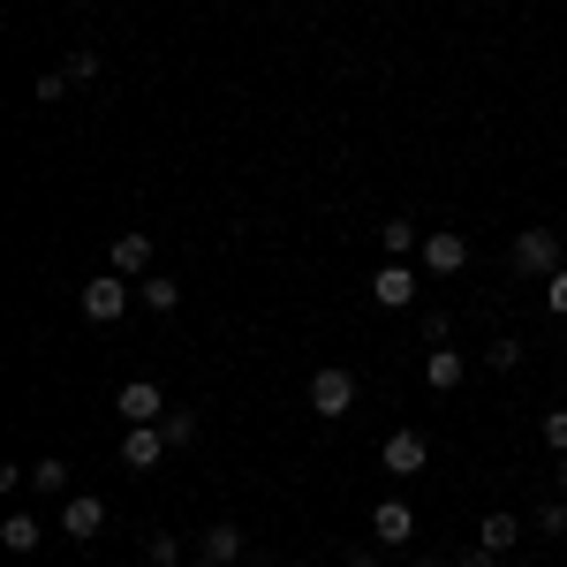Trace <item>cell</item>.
<instances>
[{
  "mask_svg": "<svg viewBox=\"0 0 567 567\" xmlns=\"http://www.w3.org/2000/svg\"><path fill=\"white\" fill-rule=\"evenodd\" d=\"M349 409H355V371L349 363L310 371V416H349Z\"/></svg>",
  "mask_w": 567,
  "mask_h": 567,
  "instance_id": "cell-1",
  "label": "cell"
},
{
  "mask_svg": "<svg viewBox=\"0 0 567 567\" xmlns=\"http://www.w3.org/2000/svg\"><path fill=\"white\" fill-rule=\"evenodd\" d=\"M515 272H523V280H553V272H560V235H553V227H523V235H515Z\"/></svg>",
  "mask_w": 567,
  "mask_h": 567,
  "instance_id": "cell-2",
  "label": "cell"
},
{
  "mask_svg": "<svg viewBox=\"0 0 567 567\" xmlns=\"http://www.w3.org/2000/svg\"><path fill=\"white\" fill-rule=\"evenodd\" d=\"M76 303H84L91 326H114V318L136 303V288L122 280V272H99V280H84V296H76Z\"/></svg>",
  "mask_w": 567,
  "mask_h": 567,
  "instance_id": "cell-3",
  "label": "cell"
},
{
  "mask_svg": "<svg viewBox=\"0 0 567 567\" xmlns=\"http://www.w3.org/2000/svg\"><path fill=\"white\" fill-rule=\"evenodd\" d=\"M416 258H424V272H432V280H454V272L470 265V235H462V227H432Z\"/></svg>",
  "mask_w": 567,
  "mask_h": 567,
  "instance_id": "cell-4",
  "label": "cell"
},
{
  "mask_svg": "<svg viewBox=\"0 0 567 567\" xmlns=\"http://www.w3.org/2000/svg\"><path fill=\"white\" fill-rule=\"evenodd\" d=\"M424 462H432V439L424 432H386V446H379L386 477H424Z\"/></svg>",
  "mask_w": 567,
  "mask_h": 567,
  "instance_id": "cell-5",
  "label": "cell"
},
{
  "mask_svg": "<svg viewBox=\"0 0 567 567\" xmlns=\"http://www.w3.org/2000/svg\"><path fill=\"white\" fill-rule=\"evenodd\" d=\"M114 416L122 424H167V393L152 386V379H130V386L114 393Z\"/></svg>",
  "mask_w": 567,
  "mask_h": 567,
  "instance_id": "cell-6",
  "label": "cell"
},
{
  "mask_svg": "<svg viewBox=\"0 0 567 567\" xmlns=\"http://www.w3.org/2000/svg\"><path fill=\"white\" fill-rule=\"evenodd\" d=\"M106 272H122V280H144V272H152V235H144V227H122V235L106 243Z\"/></svg>",
  "mask_w": 567,
  "mask_h": 567,
  "instance_id": "cell-7",
  "label": "cell"
},
{
  "mask_svg": "<svg viewBox=\"0 0 567 567\" xmlns=\"http://www.w3.org/2000/svg\"><path fill=\"white\" fill-rule=\"evenodd\" d=\"M99 529H106V499H99V492H69V499H61V537L91 545Z\"/></svg>",
  "mask_w": 567,
  "mask_h": 567,
  "instance_id": "cell-8",
  "label": "cell"
},
{
  "mask_svg": "<svg viewBox=\"0 0 567 567\" xmlns=\"http://www.w3.org/2000/svg\"><path fill=\"white\" fill-rule=\"evenodd\" d=\"M167 462V432L159 424H130V439H122V470H159Z\"/></svg>",
  "mask_w": 567,
  "mask_h": 567,
  "instance_id": "cell-9",
  "label": "cell"
},
{
  "mask_svg": "<svg viewBox=\"0 0 567 567\" xmlns=\"http://www.w3.org/2000/svg\"><path fill=\"white\" fill-rule=\"evenodd\" d=\"M409 537H416L409 499H379V507H371V545H409Z\"/></svg>",
  "mask_w": 567,
  "mask_h": 567,
  "instance_id": "cell-10",
  "label": "cell"
},
{
  "mask_svg": "<svg viewBox=\"0 0 567 567\" xmlns=\"http://www.w3.org/2000/svg\"><path fill=\"white\" fill-rule=\"evenodd\" d=\"M371 303H379V310H409V303H416V272H409V265H379Z\"/></svg>",
  "mask_w": 567,
  "mask_h": 567,
  "instance_id": "cell-11",
  "label": "cell"
},
{
  "mask_svg": "<svg viewBox=\"0 0 567 567\" xmlns=\"http://www.w3.org/2000/svg\"><path fill=\"white\" fill-rule=\"evenodd\" d=\"M462 379H470V355H462V349H432V355H424V386H432V393H454Z\"/></svg>",
  "mask_w": 567,
  "mask_h": 567,
  "instance_id": "cell-12",
  "label": "cell"
},
{
  "mask_svg": "<svg viewBox=\"0 0 567 567\" xmlns=\"http://www.w3.org/2000/svg\"><path fill=\"white\" fill-rule=\"evenodd\" d=\"M523 515H507V507H492V515H484L477 523V545H492V553H515V545H523Z\"/></svg>",
  "mask_w": 567,
  "mask_h": 567,
  "instance_id": "cell-13",
  "label": "cell"
},
{
  "mask_svg": "<svg viewBox=\"0 0 567 567\" xmlns=\"http://www.w3.org/2000/svg\"><path fill=\"white\" fill-rule=\"evenodd\" d=\"M136 303L152 310V318H175V310H182V288L167 280V272H144V280H136Z\"/></svg>",
  "mask_w": 567,
  "mask_h": 567,
  "instance_id": "cell-14",
  "label": "cell"
},
{
  "mask_svg": "<svg viewBox=\"0 0 567 567\" xmlns=\"http://www.w3.org/2000/svg\"><path fill=\"white\" fill-rule=\"evenodd\" d=\"M0 545H8V553H39V545H45V523H39V515H23V507H16V515L0 523Z\"/></svg>",
  "mask_w": 567,
  "mask_h": 567,
  "instance_id": "cell-15",
  "label": "cell"
},
{
  "mask_svg": "<svg viewBox=\"0 0 567 567\" xmlns=\"http://www.w3.org/2000/svg\"><path fill=\"white\" fill-rule=\"evenodd\" d=\"M379 250H386V265H409V250H424V235H416L409 219H386V227H379Z\"/></svg>",
  "mask_w": 567,
  "mask_h": 567,
  "instance_id": "cell-16",
  "label": "cell"
},
{
  "mask_svg": "<svg viewBox=\"0 0 567 567\" xmlns=\"http://www.w3.org/2000/svg\"><path fill=\"white\" fill-rule=\"evenodd\" d=\"M197 553H205V560H219V567H235V560H243V529H235V523H213Z\"/></svg>",
  "mask_w": 567,
  "mask_h": 567,
  "instance_id": "cell-17",
  "label": "cell"
},
{
  "mask_svg": "<svg viewBox=\"0 0 567 567\" xmlns=\"http://www.w3.org/2000/svg\"><path fill=\"white\" fill-rule=\"evenodd\" d=\"M31 492H39V499H69V462H53V454L31 462Z\"/></svg>",
  "mask_w": 567,
  "mask_h": 567,
  "instance_id": "cell-18",
  "label": "cell"
},
{
  "mask_svg": "<svg viewBox=\"0 0 567 567\" xmlns=\"http://www.w3.org/2000/svg\"><path fill=\"white\" fill-rule=\"evenodd\" d=\"M144 567H189V560H182V537H175V529H152V537H144Z\"/></svg>",
  "mask_w": 567,
  "mask_h": 567,
  "instance_id": "cell-19",
  "label": "cell"
},
{
  "mask_svg": "<svg viewBox=\"0 0 567 567\" xmlns=\"http://www.w3.org/2000/svg\"><path fill=\"white\" fill-rule=\"evenodd\" d=\"M529 529H537V537H567V492H560V499H545V507L529 515Z\"/></svg>",
  "mask_w": 567,
  "mask_h": 567,
  "instance_id": "cell-20",
  "label": "cell"
},
{
  "mask_svg": "<svg viewBox=\"0 0 567 567\" xmlns=\"http://www.w3.org/2000/svg\"><path fill=\"white\" fill-rule=\"evenodd\" d=\"M69 84H76V76H69V69H39V106H61V99H69Z\"/></svg>",
  "mask_w": 567,
  "mask_h": 567,
  "instance_id": "cell-21",
  "label": "cell"
},
{
  "mask_svg": "<svg viewBox=\"0 0 567 567\" xmlns=\"http://www.w3.org/2000/svg\"><path fill=\"white\" fill-rule=\"evenodd\" d=\"M484 363H492V371H523V341H515V333H499V341L484 349Z\"/></svg>",
  "mask_w": 567,
  "mask_h": 567,
  "instance_id": "cell-22",
  "label": "cell"
},
{
  "mask_svg": "<svg viewBox=\"0 0 567 567\" xmlns=\"http://www.w3.org/2000/svg\"><path fill=\"white\" fill-rule=\"evenodd\" d=\"M159 432H167V446H189V439H197V409H167Z\"/></svg>",
  "mask_w": 567,
  "mask_h": 567,
  "instance_id": "cell-23",
  "label": "cell"
},
{
  "mask_svg": "<svg viewBox=\"0 0 567 567\" xmlns=\"http://www.w3.org/2000/svg\"><path fill=\"white\" fill-rule=\"evenodd\" d=\"M537 439H545L553 454H567V409H545V416H537Z\"/></svg>",
  "mask_w": 567,
  "mask_h": 567,
  "instance_id": "cell-24",
  "label": "cell"
},
{
  "mask_svg": "<svg viewBox=\"0 0 567 567\" xmlns=\"http://www.w3.org/2000/svg\"><path fill=\"white\" fill-rule=\"evenodd\" d=\"M69 76H76V84H99V76H106V61H99L91 45H76V53H69Z\"/></svg>",
  "mask_w": 567,
  "mask_h": 567,
  "instance_id": "cell-25",
  "label": "cell"
},
{
  "mask_svg": "<svg viewBox=\"0 0 567 567\" xmlns=\"http://www.w3.org/2000/svg\"><path fill=\"white\" fill-rule=\"evenodd\" d=\"M446 333H454V318H446V310H424V341H432V349H439Z\"/></svg>",
  "mask_w": 567,
  "mask_h": 567,
  "instance_id": "cell-26",
  "label": "cell"
},
{
  "mask_svg": "<svg viewBox=\"0 0 567 567\" xmlns=\"http://www.w3.org/2000/svg\"><path fill=\"white\" fill-rule=\"evenodd\" d=\"M499 560H507V553H492V545H470V553H462L454 567H499Z\"/></svg>",
  "mask_w": 567,
  "mask_h": 567,
  "instance_id": "cell-27",
  "label": "cell"
},
{
  "mask_svg": "<svg viewBox=\"0 0 567 567\" xmlns=\"http://www.w3.org/2000/svg\"><path fill=\"white\" fill-rule=\"evenodd\" d=\"M545 303H553V310H560V318H567V265H560V272H553V280H545Z\"/></svg>",
  "mask_w": 567,
  "mask_h": 567,
  "instance_id": "cell-28",
  "label": "cell"
},
{
  "mask_svg": "<svg viewBox=\"0 0 567 567\" xmlns=\"http://www.w3.org/2000/svg\"><path fill=\"white\" fill-rule=\"evenodd\" d=\"M349 567H379V545H349Z\"/></svg>",
  "mask_w": 567,
  "mask_h": 567,
  "instance_id": "cell-29",
  "label": "cell"
},
{
  "mask_svg": "<svg viewBox=\"0 0 567 567\" xmlns=\"http://www.w3.org/2000/svg\"><path fill=\"white\" fill-rule=\"evenodd\" d=\"M416 567H446V560H439V553H424V560H416Z\"/></svg>",
  "mask_w": 567,
  "mask_h": 567,
  "instance_id": "cell-30",
  "label": "cell"
},
{
  "mask_svg": "<svg viewBox=\"0 0 567 567\" xmlns=\"http://www.w3.org/2000/svg\"><path fill=\"white\" fill-rule=\"evenodd\" d=\"M189 567H219V560H205V553H197V560H189Z\"/></svg>",
  "mask_w": 567,
  "mask_h": 567,
  "instance_id": "cell-31",
  "label": "cell"
},
{
  "mask_svg": "<svg viewBox=\"0 0 567 567\" xmlns=\"http://www.w3.org/2000/svg\"><path fill=\"white\" fill-rule=\"evenodd\" d=\"M560 492H567V454H560Z\"/></svg>",
  "mask_w": 567,
  "mask_h": 567,
  "instance_id": "cell-32",
  "label": "cell"
},
{
  "mask_svg": "<svg viewBox=\"0 0 567 567\" xmlns=\"http://www.w3.org/2000/svg\"><path fill=\"white\" fill-rule=\"evenodd\" d=\"M69 8H91V0H69Z\"/></svg>",
  "mask_w": 567,
  "mask_h": 567,
  "instance_id": "cell-33",
  "label": "cell"
},
{
  "mask_svg": "<svg viewBox=\"0 0 567 567\" xmlns=\"http://www.w3.org/2000/svg\"><path fill=\"white\" fill-rule=\"evenodd\" d=\"M265 567H272V560H265Z\"/></svg>",
  "mask_w": 567,
  "mask_h": 567,
  "instance_id": "cell-34",
  "label": "cell"
}]
</instances>
